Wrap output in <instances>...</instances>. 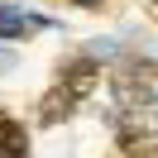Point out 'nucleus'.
<instances>
[{
    "mask_svg": "<svg viewBox=\"0 0 158 158\" xmlns=\"http://www.w3.org/2000/svg\"><path fill=\"white\" fill-rule=\"evenodd\" d=\"M115 101L125 110H144V106H158V62H125L110 81Z\"/></svg>",
    "mask_w": 158,
    "mask_h": 158,
    "instance_id": "f257e3e1",
    "label": "nucleus"
},
{
    "mask_svg": "<svg viewBox=\"0 0 158 158\" xmlns=\"http://www.w3.org/2000/svg\"><path fill=\"white\" fill-rule=\"evenodd\" d=\"M96 81H101V62H96V58H72L67 67H62V86L77 91V96H86Z\"/></svg>",
    "mask_w": 158,
    "mask_h": 158,
    "instance_id": "7ed1b4c3",
    "label": "nucleus"
},
{
    "mask_svg": "<svg viewBox=\"0 0 158 158\" xmlns=\"http://www.w3.org/2000/svg\"><path fill=\"white\" fill-rule=\"evenodd\" d=\"M34 29H39V19H34V15H24L19 5H0V39H5V43L29 39Z\"/></svg>",
    "mask_w": 158,
    "mask_h": 158,
    "instance_id": "39448f33",
    "label": "nucleus"
},
{
    "mask_svg": "<svg viewBox=\"0 0 158 158\" xmlns=\"http://www.w3.org/2000/svg\"><path fill=\"white\" fill-rule=\"evenodd\" d=\"M72 5H81V10H96V5H101V0H72Z\"/></svg>",
    "mask_w": 158,
    "mask_h": 158,
    "instance_id": "0eeeda50",
    "label": "nucleus"
},
{
    "mask_svg": "<svg viewBox=\"0 0 158 158\" xmlns=\"http://www.w3.org/2000/svg\"><path fill=\"white\" fill-rule=\"evenodd\" d=\"M24 148H29L24 125H19V120H10L5 110H0V158H24Z\"/></svg>",
    "mask_w": 158,
    "mask_h": 158,
    "instance_id": "423d86ee",
    "label": "nucleus"
},
{
    "mask_svg": "<svg viewBox=\"0 0 158 158\" xmlns=\"http://www.w3.org/2000/svg\"><path fill=\"white\" fill-rule=\"evenodd\" d=\"M120 148L125 153H148V148H158V134L144 125V120H120Z\"/></svg>",
    "mask_w": 158,
    "mask_h": 158,
    "instance_id": "20e7f679",
    "label": "nucleus"
},
{
    "mask_svg": "<svg viewBox=\"0 0 158 158\" xmlns=\"http://www.w3.org/2000/svg\"><path fill=\"white\" fill-rule=\"evenodd\" d=\"M77 101H81L77 91H67V86L58 81V86H53L48 96L39 101V120H43V125H58V120H67L72 110H77Z\"/></svg>",
    "mask_w": 158,
    "mask_h": 158,
    "instance_id": "f03ea898",
    "label": "nucleus"
},
{
    "mask_svg": "<svg viewBox=\"0 0 158 158\" xmlns=\"http://www.w3.org/2000/svg\"><path fill=\"white\" fill-rule=\"evenodd\" d=\"M148 5H158V0H148Z\"/></svg>",
    "mask_w": 158,
    "mask_h": 158,
    "instance_id": "6e6552de",
    "label": "nucleus"
}]
</instances>
